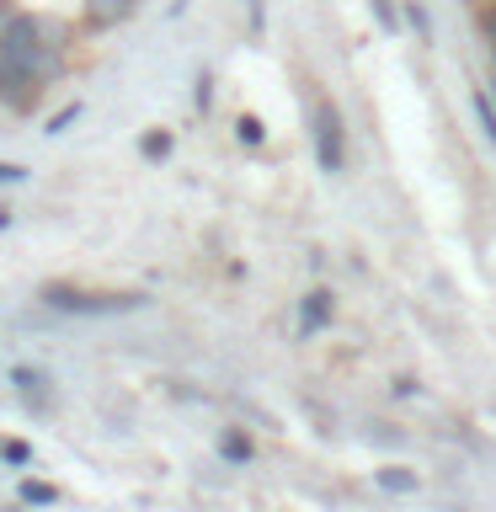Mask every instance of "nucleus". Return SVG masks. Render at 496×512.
I'll use <instances>...</instances> for the list:
<instances>
[{"mask_svg":"<svg viewBox=\"0 0 496 512\" xmlns=\"http://www.w3.org/2000/svg\"><path fill=\"white\" fill-rule=\"evenodd\" d=\"M38 102H43V75L32 70L6 38H0V107L16 112V118H27Z\"/></svg>","mask_w":496,"mask_h":512,"instance_id":"1","label":"nucleus"},{"mask_svg":"<svg viewBox=\"0 0 496 512\" xmlns=\"http://www.w3.org/2000/svg\"><path fill=\"white\" fill-rule=\"evenodd\" d=\"M331 315H336L331 288H310V294H304V304H299V331H304V336L326 331V326H331Z\"/></svg>","mask_w":496,"mask_h":512,"instance_id":"6","label":"nucleus"},{"mask_svg":"<svg viewBox=\"0 0 496 512\" xmlns=\"http://www.w3.org/2000/svg\"><path fill=\"white\" fill-rule=\"evenodd\" d=\"M139 150H144V160H166L171 155V134H144Z\"/></svg>","mask_w":496,"mask_h":512,"instance_id":"13","label":"nucleus"},{"mask_svg":"<svg viewBox=\"0 0 496 512\" xmlns=\"http://www.w3.org/2000/svg\"><path fill=\"white\" fill-rule=\"evenodd\" d=\"M75 118H80V102H70V107H59L54 118H48V128H43V134H64V128H70Z\"/></svg>","mask_w":496,"mask_h":512,"instance_id":"15","label":"nucleus"},{"mask_svg":"<svg viewBox=\"0 0 496 512\" xmlns=\"http://www.w3.org/2000/svg\"><path fill=\"white\" fill-rule=\"evenodd\" d=\"M139 0H86V11H80V22H86L91 32H112V27H123L128 16H134Z\"/></svg>","mask_w":496,"mask_h":512,"instance_id":"5","label":"nucleus"},{"mask_svg":"<svg viewBox=\"0 0 496 512\" xmlns=\"http://www.w3.org/2000/svg\"><path fill=\"white\" fill-rule=\"evenodd\" d=\"M379 486H384V491H416L422 480H416L411 470H379Z\"/></svg>","mask_w":496,"mask_h":512,"instance_id":"11","label":"nucleus"},{"mask_svg":"<svg viewBox=\"0 0 496 512\" xmlns=\"http://www.w3.org/2000/svg\"><path fill=\"white\" fill-rule=\"evenodd\" d=\"M480 32H486V43L496 48V0H486V6H480Z\"/></svg>","mask_w":496,"mask_h":512,"instance_id":"18","label":"nucleus"},{"mask_svg":"<svg viewBox=\"0 0 496 512\" xmlns=\"http://www.w3.org/2000/svg\"><path fill=\"white\" fill-rule=\"evenodd\" d=\"M310 144H315L320 171L342 176V166H347V123H342V107L326 102V96L310 107Z\"/></svg>","mask_w":496,"mask_h":512,"instance_id":"3","label":"nucleus"},{"mask_svg":"<svg viewBox=\"0 0 496 512\" xmlns=\"http://www.w3.org/2000/svg\"><path fill=\"white\" fill-rule=\"evenodd\" d=\"M192 102H198V112L214 107V75H198V91H192Z\"/></svg>","mask_w":496,"mask_h":512,"instance_id":"17","label":"nucleus"},{"mask_svg":"<svg viewBox=\"0 0 496 512\" xmlns=\"http://www.w3.org/2000/svg\"><path fill=\"white\" fill-rule=\"evenodd\" d=\"M219 454L230 459V464H251V454H256V448H251V438H246V432L224 427V438H219Z\"/></svg>","mask_w":496,"mask_h":512,"instance_id":"8","label":"nucleus"},{"mask_svg":"<svg viewBox=\"0 0 496 512\" xmlns=\"http://www.w3.org/2000/svg\"><path fill=\"white\" fill-rule=\"evenodd\" d=\"M470 102H475V123H480V134H486V139H491V150H496V96L475 86Z\"/></svg>","mask_w":496,"mask_h":512,"instance_id":"7","label":"nucleus"},{"mask_svg":"<svg viewBox=\"0 0 496 512\" xmlns=\"http://www.w3.org/2000/svg\"><path fill=\"white\" fill-rule=\"evenodd\" d=\"M406 22L416 27V38L432 43V22H427V11H422V0H406Z\"/></svg>","mask_w":496,"mask_h":512,"instance_id":"12","label":"nucleus"},{"mask_svg":"<svg viewBox=\"0 0 496 512\" xmlns=\"http://www.w3.org/2000/svg\"><path fill=\"white\" fill-rule=\"evenodd\" d=\"M235 139H240V144H251V150H256V144L267 139V128H262V118H251V112H246V118H235Z\"/></svg>","mask_w":496,"mask_h":512,"instance_id":"10","label":"nucleus"},{"mask_svg":"<svg viewBox=\"0 0 496 512\" xmlns=\"http://www.w3.org/2000/svg\"><path fill=\"white\" fill-rule=\"evenodd\" d=\"M368 6H374V16H379V27H384V32H400V16H395L390 0H368Z\"/></svg>","mask_w":496,"mask_h":512,"instance_id":"16","label":"nucleus"},{"mask_svg":"<svg viewBox=\"0 0 496 512\" xmlns=\"http://www.w3.org/2000/svg\"><path fill=\"white\" fill-rule=\"evenodd\" d=\"M16 11H22V6H16V0H0V32H6V22H11Z\"/></svg>","mask_w":496,"mask_h":512,"instance_id":"20","label":"nucleus"},{"mask_svg":"<svg viewBox=\"0 0 496 512\" xmlns=\"http://www.w3.org/2000/svg\"><path fill=\"white\" fill-rule=\"evenodd\" d=\"M11 384L32 411H54V379H48L43 368H11Z\"/></svg>","mask_w":496,"mask_h":512,"instance_id":"4","label":"nucleus"},{"mask_svg":"<svg viewBox=\"0 0 496 512\" xmlns=\"http://www.w3.org/2000/svg\"><path fill=\"white\" fill-rule=\"evenodd\" d=\"M16 496H22L27 507H54V502H59V486H48V480H22V486H16Z\"/></svg>","mask_w":496,"mask_h":512,"instance_id":"9","label":"nucleus"},{"mask_svg":"<svg viewBox=\"0 0 496 512\" xmlns=\"http://www.w3.org/2000/svg\"><path fill=\"white\" fill-rule=\"evenodd\" d=\"M22 166H16V160H0V187H16V182H22Z\"/></svg>","mask_w":496,"mask_h":512,"instance_id":"19","label":"nucleus"},{"mask_svg":"<svg viewBox=\"0 0 496 512\" xmlns=\"http://www.w3.org/2000/svg\"><path fill=\"white\" fill-rule=\"evenodd\" d=\"M38 299L64 315H123V310H139L144 304V294H86L75 283H43Z\"/></svg>","mask_w":496,"mask_h":512,"instance_id":"2","label":"nucleus"},{"mask_svg":"<svg viewBox=\"0 0 496 512\" xmlns=\"http://www.w3.org/2000/svg\"><path fill=\"white\" fill-rule=\"evenodd\" d=\"M0 459H6V464H27V459H32V443L6 438V443H0Z\"/></svg>","mask_w":496,"mask_h":512,"instance_id":"14","label":"nucleus"}]
</instances>
